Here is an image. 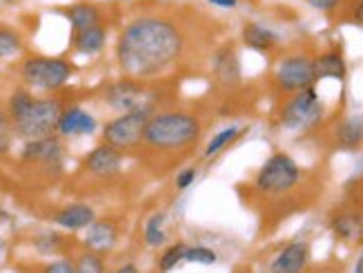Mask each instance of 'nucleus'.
Wrapping results in <instances>:
<instances>
[{
    "label": "nucleus",
    "mask_w": 363,
    "mask_h": 273,
    "mask_svg": "<svg viewBox=\"0 0 363 273\" xmlns=\"http://www.w3.org/2000/svg\"><path fill=\"white\" fill-rule=\"evenodd\" d=\"M183 31L163 16H138L123 27L116 60L125 76L147 80L165 74L181 58Z\"/></svg>",
    "instance_id": "1"
},
{
    "label": "nucleus",
    "mask_w": 363,
    "mask_h": 273,
    "mask_svg": "<svg viewBox=\"0 0 363 273\" xmlns=\"http://www.w3.org/2000/svg\"><path fill=\"white\" fill-rule=\"evenodd\" d=\"M201 120L181 109L156 111L143 132V147L156 153H179L194 147L201 138Z\"/></svg>",
    "instance_id": "2"
},
{
    "label": "nucleus",
    "mask_w": 363,
    "mask_h": 273,
    "mask_svg": "<svg viewBox=\"0 0 363 273\" xmlns=\"http://www.w3.org/2000/svg\"><path fill=\"white\" fill-rule=\"evenodd\" d=\"M62 109L65 107L58 98H34L18 118L11 120V127L25 140L56 136Z\"/></svg>",
    "instance_id": "3"
},
{
    "label": "nucleus",
    "mask_w": 363,
    "mask_h": 273,
    "mask_svg": "<svg viewBox=\"0 0 363 273\" xmlns=\"http://www.w3.org/2000/svg\"><path fill=\"white\" fill-rule=\"evenodd\" d=\"M154 114H156V109L150 100L145 105L128 111V114H121V116L112 118L103 127V142L109 144V147L118 149L121 153L138 147V144L143 142L145 124Z\"/></svg>",
    "instance_id": "4"
},
{
    "label": "nucleus",
    "mask_w": 363,
    "mask_h": 273,
    "mask_svg": "<svg viewBox=\"0 0 363 273\" xmlns=\"http://www.w3.org/2000/svg\"><path fill=\"white\" fill-rule=\"evenodd\" d=\"M301 180V167L288 153H272L257 171L255 189L263 196H283L292 191Z\"/></svg>",
    "instance_id": "5"
},
{
    "label": "nucleus",
    "mask_w": 363,
    "mask_h": 273,
    "mask_svg": "<svg viewBox=\"0 0 363 273\" xmlns=\"http://www.w3.org/2000/svg\"><path fill=\"white\" fill-rule=\"evenodd\" d=\"M23 83L40 91H58L72 78V65L65 58L31 56L21 67Z\"/></svg>",
    "instance_id": "6"
},
{
    "label": "nucleus",
    "mask_w": 363,
    "mask_h": 273,
    "mask_svg": "<svg viewBox=\"0 0 363 273\" xmlns=\"http://www.w3.org/2000/svg\"><path fill=\"white\" fill-rule=\"evenodd\" d=\"M323 116V105L314 87H308L298 93H292V98L281 107L279 124L290 132H303L314 127Z\"/></svg>",
    "instance_id": "7"
},
{
    "label": "nucleus",
    "mask_w": 363,
    "mask_h": 273,
    "mask_svg": "<svg viewBox=\"0 0 363 273\" xmlns=\"http://www.w3.org/2000/svg\"><path fill=\"white\" fill-rule=\"evenodd\" d=\"M274 85L281 93H298L308 87H314L312 58L306 54L286 56L274 69Z\"/></svg>",
    "instance_id": "8"
},
{
    "label": "nucleus",
    "mask_w": 363,
    "mask_h": 273,
    "mask_svg": "<svg viewBox=\"0 0 363 273\" xmlns=\"http://www.w3.org/2000/svg\"><path fill=\"white\" fill-rule=\"evenodd\" d=\"M103 100L109 109L118 111V114H128V111L150 103L145 83L143 80L130 78V76L109 83L103 91Z\"/></svg>",
    "instance_id": "9"
},
{
    "label": "nucleus",
    "mask_w": 363,
    "mask_h": 273,
    "mask_svg": "<svg viewBox=\"0 0 363 273\" xmlns=\"http://www.w3.org/2000/svg\"><path fill=\"white\" fill-rule=\"evenodd\" d=\"M83 169L96 180H112L123 169V153L114 147H109V144L101 142L99 147H94L85 156Z\"/></svg>",
    "instance_id": "10"
},
{
    "label": "nucleus",
    "mask_w": 363,
    "mask_h": 273,
    "mask_svg": "<svg viewBox=\"0 0 363 273\" xmlns=\"http://www.w3.org/2000/svg\"><path fill=\"white\" fill-rule=\"evenodd\" d=\"M62 156H65V147H62L60 136H47L27 140L21 160L31 165H43V167H60Z\"/></svg>",
    "instance_id": "11"
},
{
    "label": "nucleus",
    "mask_w": 363,
    "mask_h": 273,
    "mask_svg": "<svg viewBox=\"0 0 363 273\" xmlns=\"http://www.w3.org/2000/svg\"><path fill=\"white\" fill-rule=\"evenodd\" d=\"M121 231L116 227V222L112 220H94L89 227L85 229V238H83V249L99 253V255H107L109 251H114L118 245Z\"/></svg>",
    "instance_id": "12"
},
{
    "label": "nucleus",
    "mask_w": 363,
    "mask_h": 273,
    "mask_svg": "<svg viewBox=\"0 0 363 273\" xmlns=\"http://www.w3.org/2000/svg\"><path fill=\"white\" fill-rule=\"evenodd\" d=\"M310 265V245L294 240L283 247L270 262V273H303Z\"/></svg>",
    "instance_id": "13"
},
{
    "label": "nucleus",
    "mask_w": 363,
    "mask_h": 273,
    "mask_svg": "<svg viewBox=\"0 0 363 273\" xmlns=\"http://www.w3.org/2000/svg\"><path fill=\"white\" fill-rule=\"evenodd\" d=\"M99 122L91 114H87L81 107H65L62 109V116L58 122V132L56 136L60 138H74V136H91L96 134Z\"/></svg>",
    "instance_id": "14"
},
{
    "label": "nucleus",
    "mask_w": 363,
    "mask_h": 273,
    "mask_svg": "<svg viewBox=\"0 0 363 273\" xmlns=\"http://www.w3.org/2000/svg\"><path fill=\"white\" fill-rule=\"evenodd\" d=\"M212 74L216 78V83L223 87H236L241 83L239 56H236L232 45H225V47H220V50H216V54L212 58Z\"/></svg>",
    "instance_id": "15"
},
{
    "label": "nucleus",
    "mask_w": 363,
    "mask_h": 273,
    "mask_svg": "<svg viewBox=\"0 0 363 273\" xmlns=\"http://www.w3.org/2000/svg\"><path fill=\"white\" fill-rule=\"evenodd\" d=\"M96 220V211L87 202H72L54 214V222L65 231H83Z\"/></svg>",
    "instance_id": "16"
},
{
    "label": "nucleus",
    "mask_w": 363,
    "mask_h": 273,
    "mask_svg": "<svg viewBox=\"0 0 363 273\" xmlns=\"http://www.w3.org/2000/svg\"><path fill=\"white\" fill-rule=\"evenodd\" d=\"M312 67H314V83L328 78L343 83L345 76H348V65H345V58L339 50H330L319 54L317 58H312Z\"/></svg>",
    "instance_id": "17"
},
{
    "label": "nucleus",
    "mask_w": 363,
    "mask_h": 273,
    "mask_svg": "<svg viewBox=\"0 0 363 273\" xmlns=\"http://www.w3.org/2000/svg\"><path fill=\"white\" fill-rule=\"evenodd\" d=\"M241 38H243L245 47H250V50H255V52H261V54L272 52L279 45L277 31H272L270 27H263L259 23H247L241 31Z\"/></svg>",
    "instance_id": "18"
},
{
    "label": "nucleus",
    "mask_w": 363,
    "mask_h": 273,
    "mask_svg": "<svg viewBox=\"0 0 363 273\" xmlns=\"http://www.w3.org/2000/svg\"><path fill=\"white\" fill-rule=\"evenodd\" d=\"M107 42V29L105 25H94L83 31H74V50L83 56H96L105 50Z\"/></svg>",
    "instance_id": "19"
},
{
    "label": "nucleus",
    "mask_w": 363,
    "mask_h": 273,
    "mask_svg": "<svg viewBox=\"0 0 363 273\" xmlns=\"http://www.w3.org/2000/svg\"><path fill=\"white\" fill-rule=\"evenodd\" d=\"M330 227H333V233L339 240H345V243H357V240H363V216L361 214L343 211V214L333 218Z\"/></svg>",
    "instance_id": "20"
},
{
    "label": "nucleus",
    "mask_w": 363,
    "mask_h": 273,
    "mask_svg": "<svg viewBox=\"0 0 363 273\" xmlns=\"http://www.w3.org/2000/svg\"><path fill=\"white\" fill-rule=\"evenodd\" d=\"M337 144L345 151H354L363 144V116H350L337 127Z\"/></svg>",
    "instance_id": "21"
},
{
    "label": "nucleus",
    "mask_w": 363,
    "mask_h": 273,
    "mask_svg": "<svg viewBox=\"0 0 363 273\" xmlns=\"http://www.w3.org/2000/svg\"><path fill=\"white\" fill-rule=\"evenodd\" d=\"M65 16H67L69 25L74 27V31H83V29H89L94 25H101V9L91 3L72 5V7H67Z\"/></svg>",
    "instance_id": "22"
},
{
    "label": "nucleus",
    "mask_w": 363,
    "mask_h": 273,
    "mask_svg": "<svg viewBox=\"0 0 363 273\" xmlns=\"http://www.w3.org/2000/svg\"><path fill=\"white\" fill-rule=\"evenodd\" d=\"M165 220L167 216L163 211H156L147 218L143 227V240L150 249H161L167 247V231H165Z\"/></svg>",
    "instance_id": "23"
},
{
    "label": "nucleus",
    "mask_w": 363,
    "mask_h": 273,
    "mask_svg": "<svg viewBox=\"0 0 363 273\" xmlns=\"http://www.w3.org/2000/svg\"><path fill=\"white\" fill-rule=\"evenodd\" d=\"M241 127H236V124H232V127H225V129H220V132H216L210 140H208V144H205V151H203V158L205 160H210V158H214V156H218L220 151H225L230 144L241 136Z\"/></svg>",
    "instance_id": "24"
},
{
    "label": "nucleus",
    "mask_w": 363,
    "mask_h": 273,
    "mask_svg": "<svg viewBox=\"0 0 363 273\" xmlns=\"http://www.w3.org/2000/svg\"><path fill=\"white\" fill-rule=\"evenodd\" d=\"M74 271L76 273H109L107 265H105V255L91 253L87 249H83L81 253L74 255Z\"/></svg>",
    "instance_id": "25"
},
{
    "label": "nucleus",
    "mask_w": 363,
    "mask_h": 273,
    "mask_svg": "<svg viewBox=\"0 0 363 273\" xmlns=\"http://www.w3.org/2000/svg\"><path fill=\"white\" fill-rule=\"evenodd\" d=\"M185 251H187V243L167 245L161 253V258L156 260V269H159V273H169V271H174L181 262H185Z\"/></svg>",
    "instance_id": "26"
},
{
    "label": "nucleus",
    "mask_w": 363,
    "mask_h": 273,
    "mask_svg": "<svg viewBox=\"0 0 363 273\" xmlns=\"http://www.w3.org/2000/svg\"><path fill=\"white\" fill-rule=\"evenodd\" d=\"M21 50H23L21 36L16 34L13 29H9V27H0V60L18 56Z\"/></svg>",
    "instance_id": "27"
},
{
    "label": "nucleus",
    "mask_w": 363,
    "mask_h": 273,
    "mask_svg": "<svg viewBox=\"0 0 363 273\" xmlns=\"http://www.w3.org/2000/svg\"><path fill=\"white\" fill-rule=\"evenodd\" d=\"M185 262L189 265H203V267H212L218 262V253L210 247L203 245H187L185 251Z\"/></svg>",
    "instance_id": "28"
},
{
    "label": "nucleus",
    "mask_w": 363,
    "mask_h": 273,
    "mask_svg": "<svg viewBox=\"0 0 363 273\" xmlns=\"http://www.w3.org/2000/svg\"><path fill=\"white\" fill-rule=\"evenodd\" d=\"M31 245L36 247L38 253H43V255H52V253H58V251H60V247H62V238H60L58 233H54V231H43V233H38L34 240H31Z\"/></svg>",
    "instance_id": "29"
},
{
    "label": "nucleus",
    "mask_w": 363,
    "mask_h": 273,
    "mask_svg": "<svg viewBox=\"0 0 363 273\" xmlns=\"http://www.w3.org/2000/svg\"><path fill=\"white\" fill-rule=\"evenodd\" d=\"M38 273H76L74 271V260L72 258H56L52 262H47Z\"/></svg>",
    "instance_id": "30"
},
{
    "label": "nucleus",
    "mask_w": 363,
    "mask_h": 273,
    "mask_svg": "<svg viewBox=\"0 0 363 273\" xmlns=\"http://www.w3.org/2000/svg\"><path fill=\"white\" fill-rule=\"evenodd\" d=\"M196 175H199V169H196V167H187V169L179 171V173H177V180H174L177 189H179V191H185V189H189V187L194 185Z\"/></svg>",
    "instance_id": "31"
},
{
    "label": "nucleus",
    "mask_w": 363,
    "mask_h": 273,
    "mask_svg": "<svg viewBox=\"0 0 363 273\" xmlns=\"http://www.w3.org/2000/svg\"><path fill=\"white\" fill-rule=\"evenodd\" d=\"M306 3H308L312 9L323 11V13H330V11H335V9L339 7L341 0H306Z\"/></svg>",
    "instance_id": "32"
},
{
    "label": "nucleus",
    "mask_w": 363,
    "mask_h": 273,
    "mask_svg": "<svg viewBox=\"0 0 363 273\" xmlns=\"http://www.w3.org/2000/svg\"><path fill=\"white\" fill-rule=\"evenodd\" d=\"M350 21L359 27H363V0H359V3L354 5L352 9V16H350Z\"/></svg>",
    "instance_id": "33"
},
{
    "label": "nucleus",
    "mask_w": 363,
    "mask_h": 273,
    "mask_svg": "<svg viewBox=\"0 0 363 273\" xmlns=\"http://www.w3.org/2000/svg\"><path fill=\"white\" fill-rule=\"evenodd\" d=\"M208 3L214 7H220V9H234L239 5V0H208Z\"/></svg>",
    "instance_id": "34"
},
{
    "label": "nucleus",
    "mask_w": 363,
    "mask_h": 273,
    "mask_svg": "<svg viewBox=\"0 0 363 273\" xmlns=\"http://www.w3.org/2000/svg\"><path fill=\"white\" fill-rule=\"evenodd\" d=\"M9 127H11V118H9V114H7V111L0 109V134H7ZM11 129H13V127H11Z\"/></svg>",
    "instance_id": "35"
},
{
    "label": "nucleus",
    "mask_w": 363,
    "mask_h": 273,
    "mask_svg": "<svg viewBox=\"0 0 363 273\" xmlns=\"http://www.w3.org/2000/svg\"><path fill=\"white\" fill-rule=\"evenodd\" d=\"M109 273H140V269H138L134 262H125V265H121L118 269L109 271Z\"/></svg>",
    "instance_id": "36"
},
{
    "label": "nucleus",
    "mask_w": 363,
    "mask_h": 273,
    "mask_svg": "<svg viewBox=\"0 0 363 273\" xmlns=\"http://www.w3.org/2000/svg\"><path fill=\"white\" fill-rule=\"evenodd\" d=\"M352 273H363V253L359 255V260H357V265H354V271Z\"/></svg>",
    "instance_id": "37"
},
{
    "label": "nucleus",
    "mask_w": 363,
    "mask_h": 273,
    "mask_svg": "<svg viewBox=\"0 0 363 273\" xmlns=\"http://www.w3.org/2000/svg\"><path fill=\"white\" fill-rule=\"evenodd\" d=\"M0 251H3V243H0Z\"/></svg>",
    "instance_id": "38"
}]
</instances>
